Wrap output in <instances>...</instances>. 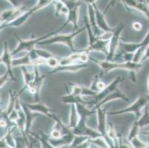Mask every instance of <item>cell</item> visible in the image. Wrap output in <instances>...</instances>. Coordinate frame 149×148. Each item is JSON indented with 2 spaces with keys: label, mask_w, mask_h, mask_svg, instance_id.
<instances>
[{
  "label": "cell",
  "mask_w": 149,
  "mask_h": 148,
  "mask_svg": "<svg viewBox=\"0 0 149 148\" xmlns=\"http://www.w3.org/2000/svg\"><path fill=\"white\" fill-rule=\"evenodd\" d=\"M35 70V79L28 88L27 90L28 93L33 95V99H34V103L42 102L41 99H40V90L42 87L43 81L45 79V75L41 74L39 70V67L34 66Z\"/></svg>",
  "instance_id": "9"
},
{
  "label": "cell",
  "mask_w": 149,
  "mask_h": 148,
  "mask_svg": "<svg viewBox=\"0 0 149 148\" xmlns=\"http://www.w3.org/2000/svg\"><path fill=\"white\" fill-rule=\"evenodd\" d=\"M132 28L133 29L135 30L136 31H139L142 30L143 26H142L141 23L139 22H134L132 23Z\"/></svg>",
  "instance_id": "38"
},
{
  "label": "cell",
  "mask_w": 149,
  "mask_h": 148,
  "mask_svg": "<svg viewBox=\"0 0 149 148\" xmlns=\"http://www.w3.org/2000/svg\"><path fill=\"white\" fill-rule=\"evenodd\" d=\"M49 135L51 138L56 139V138H61V137H62L63 135H62V132H61L59 129L56 128V127H54L52 129H51V132H50V133H49Z\"/></svg>",
  "instance_id": "36"
},
{
  "label": "cell",
  "mask_w": 149,
  "mask_h": 148,
  "mask_svg": "<svg viewBox=\"0 0 149 148\" xmlns=\"http://www.w3.org/2000/svg\"><path fill=\"white\" fill-rule=\"evenodd\" d=\"M84 24H85V27L88 32V46H91L97 42L99 38H97L93 34L90 22H89L88 18L86 16H84Z\"/></svg>",
  "instance_id": "29"
},
{
  "label": "cell",
  "mask_w": 149,
  "mask_h": 148,
  "mask_svg": "<svg viewBox=\"0 0 149 148\" xmlns=\"http://www.w3.org/2000/svg\"><path fill=\"white\" fill-rule=\"evenodd\" d=\"M90 62L97 64L101 68L102 76L106 75L107 73L116 69H122V70H128L130 73V79L133 82H136V72L139 71L143 67V63H134L133 62H113V61L107 60H99V59L91 57L89 58Z\"/></svg>",
  "instance_id": "1"
},
{
  "label": "cell",
  "mask_w": 149,
  "mask_h": 148,
  "mask_svg": "<svg viewBox=\"0 0 149 148\" xmlns=\"http://www.w3.org/2000/svg\"><path fill=\"white\" fill-rule=\"evenodd\" d=\"M24 104H25L32 112L40 113L44 114V115H45V116H47L49 118L50 116H51V114L54 113L56 112L54 110L48 108V106H46L45 104H43L42 102L33 103V104H31V103L28 102H24Z\"/></svg>",
  "instance_id": "17"
},
{
  "label": "cell",
  "mask_w": 149,
  "mask_h": 148,
  "mask_svg": "<svg viewBox=\"0 0 149 148\" xmlns=\"http://www.w3.org/2000/svg\"><path fill=\"white\" fill-rule=\"evenodd\" d=\"M126 8L127 11L130 12L134 9L139 11L145 15L146 18L149 19V5L147 1H134V0H125L122 1Z\"/></svg>",
  "instance_id": "13"
},
{
  "label": "cell",
  "mask_w": 149,
  "mask_h": 148,
  "mask_svg": "<svg viewBox=\"0 0 149 148\" xmlns=\"http://www.w3.org/2000/svg\"><path fill=\"white\" fill-rule=\"evenodd\" d=\"M0 148H11L8 144L5 142L3 138H1L0 140Z\"/></svg>",
  "instance_id": "40"
},
{
  "label": "cell",
  "mask_w": 149,
  "mask_h": 148,
  "mask_svg": "<svg viewBox=\"0 0 149 148\" xmlns=\"http://www.w3.org/2000/svg\"><path fill=\"white\" fill-rule=\"evenodd\" d=\"M22 103V107L24 113H25V118H26V129H25V133L27 136H28L30 133V130H31L32 124L34 119L37 117V113H33L29 109V108L24 104V102Z\"/></svg>",
  "instance_id": "22"
},
{
  "label": "cell",
  "mask_w": 149,
  "mask_h": 148,
  "mask_svg": "<svg viewBox=\"0 0 149 148\" xmlns=\"http://www.w3.org/2000/svg\"><path fill=\"white\" fill-rule=\"evenodd\" d=\"M141 133V127H139V124L136 121H135L133 124L131 125V128L129 130V132H128V136H127V139H128V142H130L131 141H132L134 138H136V137L139 136L140 135Z\"/></svg>",
  "instance_id": "30"
},
{
  "label": "cell",
  "mask_w": 149,
  "mask_h": 148,
  "mask_svg": "<svg viewBox=\"0 0 149 148\" xmlns=\"http://www.w3.org/2000/svg\"><path fill=\"white\" fill-rule=\"evenodd\" d=\"M101 78L102 76L100 73L97 74V75L94 76V79H93L91 86L89 87L91 90L93 91V93H97V94L102 91L107 86V85H105V82L102 81Z\"/></svg>",
  "instance_id": "24"
},
{
  "label": "cell",
  "mask_w": 149,
  "mask_h": 148,
  "mask_svg": "<svg viewBox=\"0 0 149 148\" xmlns=\"http://www.w3.org/2000/svg\"><path fill=\"white\" fill-rule=\"evenodd\" d=\"M115 3H116L115 1H111V2H109L108 5L106 6V8H105V10L103 11H101L99 9L98 7H97V2L96 1H91V4L93 5V8H94V10H95L97 26H98V28L102 32H112L113 31V28H111L108 25V23H107L106 19H105V14H106L107 11L109 10L110 8L115 5Z\"/></svg>",
  "instance_id": "8"
},
{
  "label": "cell",
  "mask_w": 149,
  "mask_h": 148,
  "mask_svg": "<svg viewBox=\"0 0 149 148\" xmlns=\"http://www.w3.org/2000/svg\"><path fill=\"white\" fill-rule=\"evenodd\" d=\"M88 66V64H74V65H66V66H59L56 69H54L51 71L48 72V74H54L59 72H68V73H77L82 69L85 68Z\"/></svg>",
  "instance_id": "19"
},
{
  "label": "cell",
  "mask_w": 149,
  "mask_h": 148,
  "mask_svg": "<svg viewBox=\"0 0 149 148\" xmlns=\"http://www.w3.org/2000/svg\"><path fill=\"white\" fill-rule=\"evenodd\" d=\"M139 124V127L141 129L145 127L149 126V111H148V106H146L144 110L143 116H141L140 119L138 121H136Z\"/></svg>",
  "instance_id": "31"
},
{
  "label": "cell",
  "mask_w": 149,
  "mask_h": 148,
  "mask_svg": "<svg viewBox=\"0 0 149 148\" xmlns=\"http://www.w3.org/2000/svg\"><path fill=\"white\" fill-rule=\"evenodd\" d=\"M86 120L87 119H80L78 125L72 130L74 135L87 136L90 138L91 140L101 137V134H100L98 130L88 127L87 124H86Z\"/></svg>",
  "instance_id": "10"
},
{
  "label": "cell",
  "mask_w": 149,
  "mask_h": 148,
  "mask_svg": "<svg viewBox=\"0 0 149 148\" xmlns=\"http://www.w3.org/2000/svg\"><path fill=\"white\" fill-rule=\"evenodd\" d=\"M148 94L147 96L149 97V74L148 76Z\"/></svg>",
  "instance_id": "42"
},
{
  "label": "cell",
  "mask_w": 149,
  "mask_h": 148,
  "mask_svg": "<svg viewBox=\"0 0 149 148\" xmlns=\"http://www.w3.org/2000/svg\"><path fill=\"white\" fill-rule=\"evenodd\" d=\"M84 2H86L88 5V18L89 22H90L93 34L97 38H99L104 32H102L97 26L94 8L91 4V1H84Z\"/></svg>",
  "instance_id": "16"
},
{
  "label": "cell",
  "mask_w": 149,
  "mask_h": 148,
  "mask_svg": "<svg viewBox=\"0 0 149 148\" xmlns=\"http://www.w3.org/2000/svg\"><path fill=\"white\" fill-rule=\"evenodd\" d=\"M146 59H149V45L146 47V53H145V56H144V58H143V62H144L145 60H146Z\"/></svg>",
  "instance_id": "41"
},
{
  "label": "cell",
  "mask_w": 149,
  "mask_h": 148,
  "mask_svg": "<svg viewBox=\"0 0 149 148\" xmlns=\"http://www.w3.org/2000/svg\"><path fill=\"white\" fill-rule=\"evenodd\" d=\"M74 133L67 134V135H62L61 138H51V137L49 138V142L51 145L54 147V148H60L64 146H70L74 140Z\"/></svg>",
  "instance_id": "18"
},
{
  "label": "cell",
  "mask_w": 149,
  "mask_h": 148,
  "mask_svg": "<svg viewBox=\"0 0 149 148\" xmlns=\"http://www.w3.org/2000/svg\"><path fill=\"white\" fill-rule=\"evenodd\" d=\"M148 102L149 97L148 96H139L136 101L132 103L131 105L128 106V108L120 110L108 112L107 115L108 116H120V115H123V114L127 113H134L135 117H136L135 121H138L140 119L141 116H143L145 108L146 106H148Z\"/></svg>",
  "instance_id": "4"
},
{
  "label": "cell",
  "mask_w": 149,
  "mask_h": 148,
  "mask_svg": "<svg viewBox=\"0 0 149 148\" xmlns=\"http://www.w3.org/2000/svg\"><path fill=\"white\" fill-rule=\"evenodd\" d=\"M9 2H10L11 5H13V8H19V7H21L22 5L20 4V1H15V0H9Z\"/></svg>",
  "instance_id": "39"
},
{
  "label": "cell",
  "mask_w": 149,
  "mask_h": 148,
  "mask_svg": "<svg viewBox=\"0 0 149 148\" xmlns=\"http://www.w3.org/2000/svg\"><path fill=\"white\" fill-rule=\"evenodd\" d=\"M147 2H148V5H149V1H147Z\"/></svg>",
  "instance_id": "43"
},
{
  "label": "cell",
  "mask_w": 149,
  "mask_h": 148,
  "mask_svg": "<svg viewBox=\"0 0 149 148\" xmlns=\"http://www.w3.org/2000/svg\"><path fill=\"white\" fill-rule=\"evenodd\" d=\"M60 101L65 104H77V103H81L87 106V101L83 99V97H76L70 93H67L65 96L60 98Z\"/></svg>",
  "instance_id": "25"
},
{
  "label": "cell",
  "mask_w": 149,
  "mask_h": 148,
  "mask_svg": "<svg viewBox=\"0 0 149 148\" xmlns=\"http://www.w3.org/2000/svg\"><path fill=\"white\" fill-rule=\"evenodd\" d=\"M86 28L84 26L82 28H80L79 31H74L73 33H70L69 34H57L56 36H54L46 40L42 41L38 44H42V45H52V44H56V43H61V44H65L70 48L72 54L74 53H78L81 50H76L74 45V38L81 33L85 31Z\"/></svg>",
  "instance_id": "3"
},
{
  "label": "cell",
  "mask_w": 149,
  "mask_h": 148,
  "mask_svg": "<svg viewBox=\"0 0 149 148\" xmlns=\"http://www.w3.org/2000/svg\"><path fill=\"white\" fill-rule=\"evenodd\" d=\"M107 110L104 108H98L97 109V130L101 134L102 137L106 141L110 148H116L114 142L108 137V127H107Z\"/></svg>",
  "instance_id": "7"
},
{
  "label": "cell",
  "mask_w": 149,
  "mask_h": 148,
  "mask_svg": "<svg viewBox=\"0 0 149 148\" xmlns=\"http://www.w3.org/2000/svg\"><path fill=\"white\" fill-rule=\"evenodd\" d=\"M59 32H61L60 30L57 29L56 31L49 33L45 35V36H42L40 37L36 38H31V39H26V40H23L17 33H15L14 36L18 41V44H17V47L13 50V51L11 52L12 56H13L17 55L19 53L23 52V51H25L26 53L31 52V51H32L36 48V45L39 44L40 42L46 40V39H49V38L52 37L54 36H56Z\"/></svg>",
  "instance_id": "2"
},
{
  "label": "cell",
  "mask_w": 149,
  "mask_h": 148,
  "mask_svg": "<svg viewBox=\"0 0 149 148\" xmlns=\"http://www.w3.org/2000/svg\"><path fill=\"white\" fill-rule=\"evenodd\" d=\"M20 69H21V71L23 75L24 86L18 93L19 96L22 95L25 90H27L28 87L33 83V81L35 79L34 67H32V66H22V67H20Z\"/></svg>",
  "instance_id": "14"
},
{
  "label": "cell",
  "mask_w": 149,
  "mask_h": 148,
  "mask_svg": "<svg viewBox=\"0 0 149 148\" xmlns=\"http://www.w3.org/2000/svg\"><path fill=\"white\" fill-rule=\"evenodd\" d=\"M22 66H32L33 67V62L31 60V54L30 53H26L25 56L13 59V67H22Z\"/></svg>",
  "instance_id": "27"
},
{
  "label": "cell",
  "mask_w": 149,
  "mask_h": 148,
  "mask_svg": "<svg viewBox=\"0 0 149 148\" xmlns=\"http://www.w3.org/2000/svg\"><path fill=\"white\" fill-rule=\"evenodd\" d=\"M9 80H11V79H10L8 73H5L2 76H1V78H0V88H1V89L5 86L7 82H8Z\"/></svg>",
  "instance_id": "37"
},
{
  "label": "cell",
  "mask_w": 149,
  "mask_h": 148,
  "mask_svg": "<svg viewBox=\"0 0 149 148\" xmlns=\"http://www.w3.org/2000/svg\"><path fill=\"white\" fill-rule=\"evenodd\" d=\"M28 10L29 9H28L26 7L22 5L21 7H19V8H10V9L5 10L1 13V16H0L1 24H6L15 21Z\"/></svg>",
  "instance_id": "11"
},
{
  "label": "cell",
  "mask_w": 149,
  "mask_h": 148,
  "mask_svg": "<svg viewBox=\"0 0 149 148\" xmlns=\"http://www.w3.org/2000/svg\"><path fill=\"white\" fill-rule=\"evenodd\" d=\"M124 80L125 79L122 76L116 77V78L115 79H113L109 85H107L106 88H105L102 91L97 93L96 96L91 97V99L90 100L87 101V107L89 104H91V105H93L92 108H95L96 106L98 105L102 100L105 99L107 96H108L110 94H111L113 92L116 91V90L119 89V85H120V83H122V82H123Z\"/></svg>",
  "instance_id": "5"
},
{
  "label": "cell",
  "mask_w": 149,
  "mask_h": 148,
  "mask_svg": "<svg viewBox=\"0 0 149 148\" xmlns=\"http://www.w3.org/2000/svg\"><path fill=\"white\" fill-rule=\"evenodd\" d=\"M79 120H80V117L79 115L77 112V107L75 104L70 105V116H69V124L68 127L71 130L75 128L78 124H79Z\"/></svg>",
  "instance_id": "26"
},
{
  "label": "cell",
  "mask_w": 149,
  "mask_h": 148,
  "mask_svg": "<svg viewBox=\"0 0 149 148\" xmlns=\"http://www.w3.org/2000/svg\"><path fill=\"white\" fill-rule=\"evenodd\" d=\"M116 99H122L125 101H130V99L128 97H127L126 96L125 94H123L121 91H120V89H117L116 91L113 92L111 94H110L109 96H107L105 98V99L102 100L100 104H98L97 106H96L95 108H91V109L94 110H97V109L98 108H102L104 104H107L108 102H110V101H113V100H116Z\"/></svg>",
  "instance_id": "20"
},
{
  "label": "cell",
  "mask_w": 149,
  "mask_h": 148,
  "mask_svg": "<svg viewBox=\"0 0 149 148\" xmlns=\"http://www.w3.org/2000/svg\"><path fill=\"white\" fill-rule=\"evenodd\" d=\"M90 138L87 136H83V135H74V140L71 145L69 146V148H77L84 144L85 142L89 140Z\"/></svg>",
  "instance_id": "33"
},
{
  "label": "cell",
  "mask_w": 149,
  "mask_h": 148,
  "mask_svg": "<svg viewBox=\"0 0 149 148\" xmlns=\"http://www.w3.org/2000/svg\"><path fill=\"white\" fill-rule=\"evenodd\" d=\"M81 5H77L76 7H74V8H71L69 10V13L67 16V18H66V21L65 22V23L62 24V26L59 28L61 31L63 29H65L66 26L69 23H71L74 26V31H79L80 28H79V25H78V20H79V6Z\"/></svg>",
  "instance_id": "15"
},
{
  "label": "cell",
  "mask_w": 149,
  "mask_h": 148,
  "mask_svg": "<svg viewBox=\"0 0 149 148\" xmlns=\"http://www.w3.org/2000/svg\"><path fill=\"white\" fill-rule=\"evenodd\" d=\"M147 47H141L138 49L137 51L134 54V58H133V62L134 63H143V58H144L145 53H146V50Z\"/></svg>",
  "instance_id": "32"
},
{
  "label": "cell",
  "mask_w": 149,
  "mask_h": 148,
  "mask_svg": "<svg viewBox=\"0 0 149 148\" xmlns=\"http://www.w3.org/2000/svg\"><path fill=\"white\" fill-rule=\"evenodd\" d=\"M110 41V40H109ZM109 41L102 40V39H98L93 45L88 46L85 48V51L88 54H90L92 51H98V52H102L107 56L108 51V44Z\"/></svg>",
  "instance_id": "21"
},
{
  "label": "cell",
  "mask_w": 149,
  "mask_h": 148,
  "mask_svg": "<svg viewBox=\"0 0 149 148\" xmlns=\"http://www.w3.org/2000/svg\"><path fill=\"white\" fill-rule=\"evenodd\" d=\"M9 96H10V99H9V103L7 106L6 109L1 110V112H3L8 116L16 108L17 101L19 99V93L17 92L13 91V90H9Z\"/></svg>",
  "instance_id": "23"
},
{
  "label": "cell",
  "mask_w": 149,
  "mask_h": 148,
  "mask_svg": "<svg viewBox=\"0 0 149 148\" xmlns=\"http://www.w3.org/2000/svg\"><path fill=\"white\" fill-rule=\"evenodd\" d=\"M34 51L36 53V54L38 55V56L40 57V58H42V59H45V60H48V59H51L52 57L55 56L53 55L52 54H51V53L48 52V51H45V50L35 48Z\"/></svg>",
  "instance_id": "34"
},
{
  "label": "cell",
  "mask_w": 149,
  "mask_h": 148,
  "mask_svg": "<svg viewBox=\"0 0 149 148\" xmlns=\"http://www.w3.org/2000/svg\"><path fill=\"white\" fill-rule=\"evenodd\" d=\"M46 65H48V67H51V68H52L54 70V69H56V67H58L59 66V60L58 59H56L55 56H54L47 60Z\"/></svg>",
  "instance_id": "35"
},
{
  "label": "cell",
  "mask_w": 149,
  "mask_h": 148,
  "mask_svg": "<svg viewBox=\"0 0 149 148\" xmlns=\"http://www.w3.org/2000/svg\"><path fill=\"white\" fill-rule=\"evenodd\" d=\"M53 4L55 8V15L59 16L60 15H65L67 16L69 13V8L65 4L64 1H54Z\"/></svg>",
  "instance_id": "28"
},
{
  "label": "cell",
  "mask_w": 149,
  "mask_h": 148,
  "mask_svg": "<svg viewBox=\"0 0 149 148\" xmlns=\"http://www.w3.org/2000/svg\"><path fill=\"white\" fill-rule=\"evenodd\" d=\"M125 24L121 22L113 28V36L111 39L109 41V44H108V54L106 56V59L105 60L107 61H113L114 59L115 56L116 55V52L120 47V42H121V33L125 28Z\"/></svg>",
  "instance_id": "6"
},
{
  "label": "cell",
  "mask_w": 149,
  "mask_h": 148,
  "mask_svg": "<svg viewBox=\"0 0 149 148\" xmlns=\"http://www.w3.org/2000/svg\"><path fill=\"white\" fill-rule=\"evenodd\" d=\"M13 56H12L11 52L9 51L8 47V43L7 42H4V51L0 57V62L1 65L4 64L7 67V73H8L10 76L11 81L17 82V78L15 77L14 73L13 72Z\"/></svg>",
  "instance_id": "12"
}]
</instances>
